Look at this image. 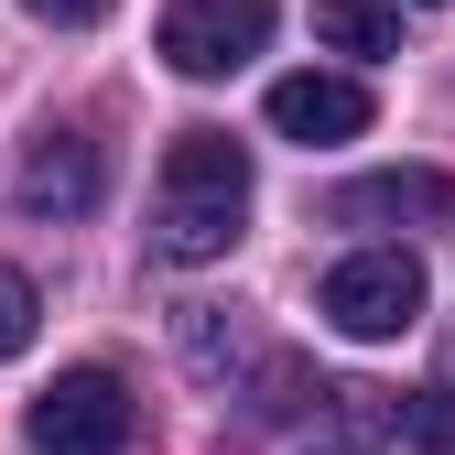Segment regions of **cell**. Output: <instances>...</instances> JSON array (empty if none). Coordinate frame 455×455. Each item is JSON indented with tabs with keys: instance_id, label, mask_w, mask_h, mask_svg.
<instances>
[{
	"instance_id": "cell-1",
	"label": "cell",
	"mask_w": 455,
	"mask_h": 455,
	"mask_svg": "<svg viewBox=\"0 0 455 455\" xmlns=\"http://www.w3.org/2000/svg\"><path fill=\"white\" fill-rule=\"evenodd\" d=\"M250 217V152L228 131H174L163 152V206H152V250L163 260H217Z\"/></svg>"
},
{
	"instance_id": "cell-2",
	"label": "cell",
	"mask_w": 455,
	"mask_h": 455,
	"mask_svg": "<svg viewBox=\"0 0 455 455\" xmlns=\"http://www.w3.org/2000/svg\"><path fill=\"white\" fill-rule=\"evenodd\" d=\"M325 325L336 336H358V347H379V336H402L412 315H423V260L412 250H347L325 271Z\"/></svg>"
},
{
	"instance_id": "cell-3",
	"label": "cell",
	"mask_w": 455,
	"mask_h": 455,
	"mask_svg": "<svg viewBox=\"0 0 455 455\" xmlns=\"http://www.w3.org/2000/svg\"><path fill=\"white\" fill-rule=\"evenodd\" d=\"M131 423H141V412H131V379H120V369H66V379L22 412L33 455H120Z\"/></svg>"
},
{
	"instance_id": "cell-4",
	"label": "cell",
	"mask_w": 455,
	"mask_h": 455,
	"mask_svg": "<svg viewBox=\"0 0 455 455\" xmlns=\"http://www.w3.org/2000/svg\"><path fill=\"white\" fill-rule=\"evenodd\" d=\"M163 66L174 76H239L271 44V0H163Z\"/></svg>"
},
{
	"instance_id": "cell-5",
	"label": "cell",
	"mask_w": 455,
	"mask_h": 455,
	"mask_svg": "<svg viewBox=\"0 0 455 455\" xmlns=\"http://www.w3.org/2000/svg\"><path fill=\"white\" fill-rule=\"evenodd\" d=\"M379 120V98L358 87V76H325V66H304V76H282L271 87V131L282 141H304V152H325V141H358Z\"/></svg>"
},
{
	"instance_id": "cell-6",
	"label": "cell",
	"mask_w": 455,
	"mask_h": 455,
	"mask_svg": "<svg viewBox=\"0 0 455 455\" xmlns=\"http://www.w3.org/2000/svg\"><path fill=\"white\" fill-rule=\"evenodd\" d=\"M33 217H87L98 196H108V163H98V141H76V131H44L33 152H22V185H12Z\"/></svg>"
},
{
	"instance_id": "cell-7",
	"label": "cell",
	"mask_w": 455,
	"mask_h": 455,
	"mask_svg": "<svg viewBox=\"0 0 455 455\" xmlns=\"http://www.w3.org/2000/svg\"><path fill=\"white\" fill-rule=\"evenodd\" d=\"M455 206V185L434 174V163H412V174H369V185H347V196H336V217H444Z\"/></svg>"
},
{
	"instance_id": "cell-8",
	"label": "cell",
	"mask_w": 455,
	"mask_h": 455,
	"mask_svg": "<svg viewBox=\"0 0 455 455\" xmlns=\"http://www.w3.org/2000/svg\"><path fill=\"white\" fill-rule=\"evenodd\" d=\"M315 44H336V54H402V0H315Z\"/></svg>"
},
{
	"instance_id": "cell-9",
	"label": "cell",
	"mask_w": 455,
	"mask_h": 455,
	"mask_svg": "<svg viewBox=\"0 0 455 455\" xmlns=\"http://www.w3.org/2000/svg\"><path fill=\"white\" fill-rule=\"evenodd\" d=\"M325 402H336V434H347V455H369V444L390 434V412H379L390 390H358V379H347V390H325Z\"/></svg>"
},
{
	"instance_id": "cell-10",
	"label": "cell",
	"mask_w": 455,
	"mask_h": 455,
	"mask_svg": "<svg viewBox=\"0 0 455 455\" xmlns=\"http://www.w3.org/2000/svg\"><path fill=\"white\" fill-rule=\"evenodd\" d=\"M33 315H44V304H33V282L0 260V358H22V347H33Z\"/></svg>"
},
{
	"instance_id": "cell-11",
	"label": "cell",
	"mask_w": 455,
	"mask_h": 455,
	"mask_svg": "<svg viewBox=\"0 0 455 455\" xmlns=\"http://www.w3.org/2000/svg\"><path fill=\"white\" fill-rule=\"evenodd\" d=\"M412 444H423V455H455V390H444V379L412 390Z\"/></svg>"
},
{
	"instance_id": "cell-12",
	"label": "cell",
	"mask_w": 455,
	"mask_h": 455,
	"mask_svg": "<svg viewBox=\"0 0 455 455\" xmlns=\"http://www.w3.org/2000/svg\"><path fill=\"white\" fill-rule=\"evenodd\" d=\"M22 12H44L54 33H87V22H108V12H120V0H22Z\"/></svg>"
},
{
	"instance_id": "cell-13",
	"label": "cell",
	"mask_w": 455,
	"mask_h": 455,
	"mask_svg": "<svg viewBox=\"0 0 455 455\" xmlns=\"http://www.w3.org/2000/svg\"><path fill=\"white\" fill-rule=\"evenodd\" d=\"M423 12H434V0H423Z\"/></svg>"
}]
</instances>
